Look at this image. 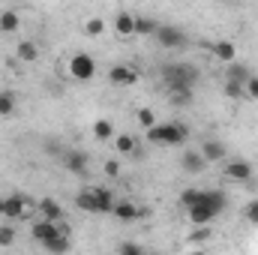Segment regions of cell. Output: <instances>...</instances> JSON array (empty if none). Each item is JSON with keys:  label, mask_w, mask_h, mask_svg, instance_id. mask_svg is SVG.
<instances>
[{"label": "cell", "mask_w": 258, "mask_h": 255, "mask_svg": "<svg viewBox=\"0 0 258 255\" xmlns=\"http://www.w3.org/2000/svg\"><path fill=\"white\" fill-rule=\"evenodd\" d=\"M189 138V126L183 120H171V123H153L147 129V141L150 144H162V147H177Z\"/></svg>", "instance_id": "1"}, {"label": "cell", "mask_w": 258, "mask_h": 255, "mask_svg": "<svg viewBox=\"0 0 258 255\" xmlns=\"http://www.w3.org/2000/svg\"><path fill=\"white\" fill-rule=\"evenodd\" d=\"M75 204L84 210V213H111L114 207V195L102 186H84V189L75 195Z\"/></svg>", "instance_id": "2"}, {"label": "cell", "mask_w": 258, "mask_h": 255, "mask_svg": "<svg viewBox=\"0 0 258 255\" xmlns=\"http://www.w3.org/2000/svg\"><path fill=\"white\" fill-rule=\"evenodd\" d=\"M162 81L168 90H192L198 81V69L192 63H168L162 66Z\"/></svg>", "instance_id": "3"}, {"label": "cell", "mask_w": 258, "mask_h": 255, "mask_svg": "<svg viewBox=\"0 0 258 255\" xmlns=\"http://www.w3.org/2000/svg\"><path fill=\"white\" fill-rule=\"evenodd\" d=\"M57 234H69V228H66L63 222L45 219V216L30 222V237H33V240H39V243H45V240H51V237H57Z\"/></svg>", "instance_id": "4"}, {"label": "cell", "mask_w": 258, "mask_h": 255, "mask_svg": "<svg viewBox=\"0 0 258 255\" xmlns=\"http://www.w3.org/2000/svg\"><path fill=\"white\" fill-rule=\"evenodd\" d=\"M69 75H72L75 81H90V78L96 75V60H93L90 54H84V51L72 54V60H69Z\"/></svg>", "instance_id": "5"}, {"label": "cell", "mask_w": 258, "mask_h": 255, "mask_svg": "<svg viewBox=\"0 0 258 255\" xmlns=\"http://www.w3.org/2000/svg\"><path fill=\"white\" fill-rule=\"evenodd\" d=\"M153 39L162 48H183L186 45V33L180 27H171V24H159V30L153 33Z\"/></svg>", "instance_id": "6"}, {"label": "cell", "mask_w": 258, "mask_h": 255, "mask_svg": "<svg viewBox=\"0 0 258 255\" xmlns=\"http://www.w3.org/2000/svg\"><path fill=\"white\" fill-rule=\"evenodd\" d=\"M30 207H36V204H30L24 195H6L3 198V216H9V219H24L30 213Z\"/></svg>", "instance_id": "7"}, {"label": "cell", "mask_w": 258, "mask_h": 255, "mask_svg": "<svg viewBox=\"0 0 258 255\" xmlns=\"http://www.w3.org/2000/svg\"><path fill=\"white\" fill-rule=\"evenodd\" d=\"M108 81L117 84V87H132V84H138V69L129 63H117V66H111Z\"/></svg>", "instance_id": "8"}, {"label": "cell", "mask_w": 258, "mask_h": 255, "mask_svg": "<svg viewBox=\"0 0 258 255\" xmlns=\"http://www.w3.org/2000/svg\"><path fill=\"white\" fill-rule=\"evenodd\" d=\"M225 177L237 180V183H246V180H252V165L246 159H228L225 162Z\"/></svg>", "instance_id": "9"}, {"label": "cell", "mask_w": 258, "mask_h": 255, "mask_svg": "<svg viewBox=\"0 0 258 255\" xmlns=\"http://www.w3.org/2000/svg\"><path fill=\"white\" fill-rule=\"evenodd\" d=\"M111 213H114L120 222H132V219H141V216H147V210H141V207H138V204H132V201H114Z\"/></svg>", "instance_id": "10"}, {"label": "cell", "mask_w": 258, "mask_h": 255, "mask_svg": "<svg viewBox=\"0 0 258 255\" xmlns=\"http://www.w3.org/2000/svg\"><path fill=\"white\" fill-rule=\"evenodd\" d=\"M63 165L72 174H84V171H87V153H84V150H66Z\"/></svg>", "instance_id": "11"}, {"label": "cell", "mask_w": 258, "mask_h": 255, "mask_svg": "<svg viewBox=\"0 0 258 255\" xmlns=\"http://www.w3.org/2000/svg\"><path fill=\"white\" fill-rule=\"evenodd\" d=\"M219 213L213 210V207H207V204H201V201H195L192 207H189V219H192L195 225H207V222H213Z\"/></svg>", "instance_id": "12"}, {"label": "cell", "mask_w": 258, "mask_h": 255, "mask_svg": "<svg viewBox=\"0 0 258 255\" xmlns=\"http://www.w3.org/2000/svg\"><path fill=\"white\" fill-rule=\"evenodd\" d=\"M135 18H138V15H132V12H117V15H114V30H117V36H135Z\"/></svg>", "instance_id": "13"}, {"label": "cell", "mask_w": 258, "mask_h": 255, "mask_svg": "<svg viewBox=\"0 0 258 255\" xmlns=\"http://www.w3.org/2000/svg\"><path fill=\"white\" fill-rule=\"evenodd\" d=\"M180 165H183V171H189V174H201V171L207 168V159L201 156V150H198V153H195V150H189V153H183Z\"/></svg>", "instance_id": "14"}, {"label": "cell", "mask_w": 258, "mask_h": 255, "mask_svg": "<svg viewBox=\"0 0 258 255\" xmlns=\"http://www.w3.org/2000/svg\"><path fill=\"white\" fill-rule=\"evenodd\" d=\"M201 156H204L207 162H219V159H225V144H222V141L207 138V141L201 144Z\"/></svg>", "instance_id": "15"}, {"label": "cell", "mask_w": 258, "mask_h": 255, "mask_svg": "<svg viewBox=\"0 0 258 255\" xmlns=\"http://www.w3.org/2000/svg\"><path fill=\"white\" fill-rule=\"evenodd\" d=\"M36 210L45 216V219H54V222H63V207L54 201V198H42L39 204H36Z\"/></svg>", "instance_id": "16"}, {"label": "cell", "mask_w": 258, "mask_h": 255, "mask_svg": "<svg viewBox=\"0 0 258 255\" xmlns=\"http://www.w3.org/2000/svg\"><path fill=\"white\" fill-rule=\"evenodd\" d=\"M213 54H216V60H222V63H231V60H237V48H234V42H228V39H219V42H213Z\"/></svg>", "instance_id": "17"}, {"label": "cell", "mask_w": 258, "mask_h": 255, "mask_svg": "<svg viewBox=\"0 0 258 255\" xmlns=\"http://www.w3.org/2000/svg\"><path fill=\"white\" fill-rule=\"evenodd\" d=\"M249 66L246 63H237V60H231V63H225V78H231V81H240V84H246L249 81Z\"/></svg>", "instance_id": "18"}, {"label": "cell", "mask_w": 258, "mask_h": 255, "mask_svg": "<svg viewBox=\"0 0 258 255\" xmlns=\"http://www.w3.org/2000/svg\"><path fill=\"white\" fill-rule=\"evenodd\" d=\"M114 147H117V153L120 156H132V153H138V141H135V135H114Z\"/></svg>", "instance_id": "19"}, {"label": "cell", "mask_w": 258, "mask_h": 255, "mask_svg": "<svg viewBox=\"0 0 258 255\" xmlns=\"http://www.w3.org/2000/svg\"><path fill=\"white\" fill-rule=\"evenodd\" d=\"M36 57H39L36 42H33V39H21V42H18V60H21V63H33Z\"/></svg>", "instance_id": "20"}, {"label": "cell", "mask_w": 258, "mask_h": 255, "mask_svg": "<svg viewBox=\"0 0 258 255\" xmlns=\"http://www.w3.org/2000/svg\"><path fill=\"white\" fill-rule=\"evenodd\" d=\"M156 30H159V21H156V18H150V15H138V18H135V33L153 36Z\"/></svg>", "instance_id": "21"}, {"label": "cell", "mask_w": 258, "mask_h": 255, "mask_svg": "<svg viewBox=\"0 0 258 255\" xmlns=\"http://www.w3.org/2000/svg\"><path fill=\"white\" fill-rule=\"evenodd\" d=\"M18 27H21V18H18V12H12V9L0 12V30H3V33H15Z\"/></svg>", "instance_id": "22"}, {"label": "cell", "mask_w": 258, "mask_h": 255, "mask_svg": "<svg viewBox=\"0 0 258 255\" xmlns=\"http://www.w3.org/2000/svg\"><path fill=\"white\" fill-rule=\"evenodd\" d=\"M15 105H18V96L12 90H0V117L15 114Z\"/></svg>", "instance_id": "23"}, {"label": "cell", "mask_w": 258, "mask_h": 255, "mask_svg": "<svg viewBox=\"0 0 258 255\" xmlns=\"http://www.w3.org/2000/svg\"><path fill=\"white\" fill-rule=\"evenodd\" d=\"M42 246H45L48 252H69V249H72V240H69V234H57V237L45 240Z\"/></svg>", "instance_id": "24"}, {"label": "cell", "mask_w": 258, "mask_h": 255, "mask_svg": "<svg viewBox=\"0 0 258 255\" xmlns=\"http://www.w3.org/2000/svg\"><path fill=\"white\" fill-rule=\"evenodd\" d=\"M93 138H99V141L114 138V123H111V120H96V123H93Z\"/></svg>", "instance_id": "25"}, {"label": "cell", "mask_w": 258, "mask_h": 255, "mask_svg": "<svg viewBox=\"0 0 258 255\" xmlns=\"http://www.w3.org/2000/svg\"><path fill=\"white\" fill-rule=\"evenodd\" d=\"M225 96L228 99H243L246 96V84H240V81H231V78H225Z\"/></svg>", "instance_id": "26"}, {"label": "cell", "mask_w": 258, "mask_h": 255, "mask_svg": "<svg viewBox=\"0 0 258 255\" xmlns=\"http://www.w3.org/2000/svg\"><path fill=\"white\" fill-rule=\"evenodd\" d=\"M168 99H171V105L183 108V105L192 102V90H168Z\"/></svg>", "instance_id": "27"}, {"label": "cell", "mask_w": 258, "mask_h": 255, "mask_svg": "<svg viewBox=\"0 0 258 255\" xmlns=\"http://www.w3.org/2000/svg\"><path fill=\"white\" fill-rule=\"evenodd\" d=\"M84 33H87V36H99V33H105V21H102V18H87Z\"/></svg>", "instance_id": "28"}, {"label": "cell", "mask_w": 258, "mask_h": 255, "mask_svg": "<svg viewBox=\"0 0 258 255\" xmlns=\"http://www.w3.org/2000/svg\"><path fill=\"white\" fill-rule=\"evenodd\" d=\"M15 243V228L12 225H0V246H12Z\"/></svg>", "instance_id": "29"}, {"label": "cell", "mask_w": 258, "mask_h": 255, "mask_svg": "<svg viewBox=\"0 0 258 255\" xmlns=\"http://www.w3.org/2000/svg\"><path fill=\"white\" fill-rule=\"evenodd\" d=\"M138 123H141L144 129H150L153 123H156V114H153L150 108H138Z\"/></svg>", "instance_id": "30"}, {"label": "cell", "mask_w": 258, "mask_h": 255, "mask_svg": "<svg viewBox=\"0 0 258 255\" xmlns=\"http://www.w3.org/2000/svg\"><path fill=\"white\" fill-rule=\"evenodd\" d=\"M198 192H201V189H183V192H180V204H183L186 210H189L195 201H198Z\"/></svg>", "instance_id": "31"}, {"label": "cell", "mask_w": 258, "mask_h": 255, "mask_svg": "<svg viewBox=\"0 0 258 255\" xmlns=\"http://www.w3.org/2000/svg\"><path fill=\"white\" fill-rule=\"evenodd\" d=\"M246 219H249L252 225H258V198H252V201L246 204Z\"/></svg>", "instance_id": "32"}, {"label": "cell", "mask_w": 258, "mask_h": 255, "mask_svg": "<svg viewBox=\"0 0 258 255\" xmlns=\"http://www.w3.org/2000/svg\"><path fill=\"white\" fill-rule=\"evenodd\" d=\"M246 96H249V99H258V75H249V81H246Z\"/></svg>", "instance_id": "33"}, {"label": "cell", "mask_w": 258, "mask_h": 255, "mask_svg": "<svg viewBox=\"0 0 258 255\" xmlns=\"http://www.w3.org/2000/svg\"><path fill=\"white\" fill-rule=\"evenodd\" d=\"M105 174H108V177H117V174H120V162H117V159H108V162H105Z\"/></svg>", "instance_id": "34"}, {"label": "cell", "mask_w": 258, "mask_h": 255, "mask_svg": "<svg viewBox=\"0 0 258 255\" xmlns=\"http://www.w3.org/2000/svg\"><path fill=\"white\" fill-rule=\"evenodd\" d=\"M117 249H120V252H126V255H138V252H141V246H138V243H120Z\"/></svg>", "instance_id": "35"}, {"label": "cell", "mask_w": 258, "mask_h": 255, "mask_svg": "<svg viewBox=\"0 0 258 255\" xmlns=\"http://www.w3.org/2000/svg\"><path fill=\"white\" fill-rule=\"evenodd\" d=\"M192 237H195V240H207V237H210V231H207V225H198V231H195Z\"/></svg>", "instance_id": "36"}, {"label": "cell", "mask_w": 258, "mask_h": 255, "mask_svg": "<svg viewBox=\"0 0 258 255\" xmlns=\"http://www.w3.org/2000/svg\"><path fill=\"white\" fill-rule=\"evenodd\" d=\"M0 216H3V198H0Z\"/></svg>", "instance_id": "37"}]
</instances>
